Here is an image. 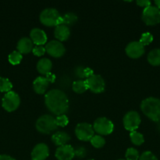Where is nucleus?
Instances as JSON below:
<instances>
[{"instance_id":"f257e3e1","label":"nucleus","mask_w":160,"mask_h":160,"mask_svg":"<svg viewBox=\"0 0 160 160\" xmlns=\"http://www.w3.org/2000/svg\"><path fill=\"white\" fill-rule=\"evenodd\" d=\"M45 105L50 112L56 116L65 114L69 107L67 96L63 91L52 89L45 95Z\"/></svg>"},{"instance_id":"f03ea898","label":"nucleus","mask_w":160,"mask_h":160,"mask_svg":"<svg viewBox=\"0 0 160 160\" xmlns=\"http://www.w3.org/2000/svg\"><path fill=\"white\" fill-rule=\"evenodd\" d=\"M141 109L143 113L152 121L160 120V99L155 97H148L141 102Z\"/></svg>"},{"instance_id":"7ed1b4c3","label":"nucleus","mask_w":160,"mask_h":160,"mask_svg":"<svg viewBox=\"0 0 160 160\" xmlns=\"http://www.w3.org/2000/svg\"><path fill=\"white\" fill-rule=\"evenodd\" d=\"M35 128L39 133L44 134H49L54 131L57 128L55 122V118L51 115L41 116L39 117L35 123Z\"/></svg>"},{"instance_id":"20e7f679","label":"nucleus","mask_w":160,"mask_h":160,"mask_svg":"<svg viewBox=\"0 0 160 160\" xmlns=\"http://www.w3.org/2000/svg\"><path fill=\"white\" fill-rule=\"evenodd\" d=\"M61 17V14L56 9L47 8L41 12L39 20L41 23L45 26L56 27L59 24Z\"/></svg>"},{"instance_id":"39448f33","label":"nucleus","mask_w":160,"mask_h":160,"mask_svg":"<svg viewBox=\"0 0 160 160\" xmlns=\"http://www.w3.org/2000/svg\"><path fill=\"white\" fill-rule=\"evenodd\" d=\"M93 128L99 135H108L114 131V124L106 117H99L94 121Z\"/></svg>"},{"instance_id":"423d86ee","label":"nucleus","mask_w":160,"mask_h":160,"mask_svg":"<svg viewBox=\"0 0 160 160\" xmlns=\"http://www.w3.org/2000/svg\"><path fill=\"white\" fill-rule=\"evenodd\" d=\"M141 18L144 23L148 26L158 24L160 23V9L156 6H148L144 9Z\"/></svg>"},{"instance_id":"0eeeda50","label":"nucleus","mask_w":160,"mask_h":160,"mask_svg":"<svg viewBox=\"0 0 160 160\" xmlns=\"http://www.w3.org/2000/svg\"><path fill=\"white\" fill-rule=\"evenodd\" d=\"M20 104V96L17 93L15 92H7L3 96V100H2V105L3 107L4 108L5 110L7 112H13L17 108L19 107Z\"/></svg>"},{"instance_id":"6e6552de","label":"nucleus","mask_w":160,"mask_h":160,"mask_svg":"<svg viewBox=\"0 0 160 160\" xmlns=\"http://www.w3.org/2000/svg\"><path fill=\"white\" fill-rule=\"evenodd\" d=\"M75 133L77 138L83 142L90 141V139L94 136V130L93 126L88 123H78L75 127Z\"/></svg>"},{"instance_id":"1a4fd4ad","label":"nucleus","mask_w":160,"mask_h":160,"mask_svg":"<svg viewBox=\"0 0 160 160\" xmlns=\"http://www.w3.org/2000/svg\"><path fill=\"white\" fill-rule=\"evenodd\" d=\"M141 116L136 111H129L123 117V125L125 130L134 131L139 128L141 124Z\"/></svg>"},{"instance_id":"9d476101","label":"nucleus","mask_w":160,"mask_h":160,"mask_svg":"<svg viewBox=\"0 0 160 160\" xmlns=\"http://www.w3.org/2000/svg\"><path fill=\"white\" fill-rule=\"evenodd\" d=\"M88 89L96 94L101 93L104 91L105 82L104 78L99 74H93L86 80Z\"/></svg>"},{"instance_id":"9b49d317","label":"nucleus","mask_w":160,"mask_h":160,"mask_svg":"<svg viewBox=\"0 0 160 160\" xmlns=\"http://www.w3.org/2000/svg\"><path fill=\"white\" fill-rule=\"evenodd\" d=\"M45 52L48 53L50 56L54 58H60L65 53V47L62 42L57 40L50 41L45 45Z\"/></svg>"},{"instance_id":"f8f14e48","label":"nucleus","mask_w":160,"mask_h":160,"mask_svg":"<svg viewBox=\"0 0 160 160\" xmlns=\"http://www.w3.org/2000/svg\"><path fill=\"white\" fill-rule=\"evenodd\" d=\"M125 53L132 59H138L144 53V46L140 42H131L125 47Z\"/></svg>"},{"instance_id":"ddd939ff","label":"nucleus","mask_w":160,"mask_h":160,"mask_svg":"<svg viewBox=\"0 0 160 160\" xmlns=\"http://www.w3.org/2000/svg\"><path fill=\"white\" fill-rule=\"evenodd\" d=\"M55 156L57 160H72L75 157V150L70 145L67 144L56 148Z\"/></svg>"},{"instance_id":"4468645a","label":"nucleus","mask_w":160,"mask_h":160,"mask_svg":"<svg viewBox=\"0 0 160 160\" xmlns=\"http://www.w3.org/2000/svg\"><path fill=\"white\" fill-rule=\"evenodd\" d=\"M49 155V147L44 143H39L32 149L31 154V160H45Z\"/></svg>"},{"instance_id":"2eb2a0df","label":"nucleus","mask_w":160,"mask_h":160,"mask_svg":"<svg viewBox=\"0 0 160 160\" xmlns=\"http://www.w3.org/2000/svg\"><path fill=\"white\" fill-rule=\"evenodd\" d=\"M30 38L36 45H43L47 42L46 34L40 28H33L30 32Z\"/></svg>"},{"instance_id":"dca6fc26","label":"nucleus","mask_w":160,"mask_h":160,"mask_svg":"<svg viewBox=\"0 0 160 160\" xmlns=\"http://www.w3.org/2000/svg\"><path fill=\"white\" fill-rule=\"evenodd\" d=\"M50 82L45 77H38L33 81V88L39 95H43L45 93Z\"/></svg>"},{"instance_id":"f3484780","label":"nucleus","mask_w":160,"mask_h":160,"mask_svg":"<svg viewBox=\"0 0 160 160\" xmlns=\"http://www.w3.org/2000/svg\"><path fill=\"white\" fill-rule=\"evenodd\" d=\"M71 34L70 28L64 24H60L55 27L54 36L59 42H65L69 38Z\"/></svg>"},{"instance_id":"a211bd4d","label":"nucleus","mask_w":160,"mask_h":160,"mask_svg":"<svg viewBox=\"0 0 160 160\" xmlns=\"http://www.w3.org/2000/svg\"><path fill=\"white\" fill-rule=\"evenodd\" d=\"M34 48V44L30 38H22L17 42V51L21 54H28L30 52H32Z\"/></svg>"},{"instance_id":"6ab92c4d","label":"nucleus","mask_w":160,"mask_h":160,"mask_svg":"<svg viewBox=\"0 0 160 160\" xmlns=\"http://www.w3.org/2000/svg\"><path fill=\"white\" fill-rule=\"evenodd\" d=\"M51 139L55 145L60 147L67 145V142L71 140V137L67 133L64 131H56L53 134Z\"/></svg>"},{"instance_id":"aec40b11","label":"nucleus","mask_w":160,"mask_h":160,"mask_svg":"<svg viewBox=\"0 0 160 160\" xmlns=\"http://www.w3.org/2000/svg\"><path fill=\"white\" fill-rule=\"evenodd\" d=\"M52 67H53V64H52L50 59H47V58H42L38 62L37 65H36V69L40 74L46 75L47 73H50Z\"/></svg>"},{"instance_id":"412c9836","label":"nucleus","mask_w":160,"mask_h":160,"mask_svg":"<svg viewBox=\"0 0 160 160\" xmlns=\"http://www.w3.org/2000/svg\"><path fill=\"white\" fill-rule=\"evenodd\" d=\"M77 20H78V17L75 13H73V12H67V13L64 14V16H61L58 25L64 24L69 28L70 26L75 24Z\"/></svg>"},{"instance_id":"4be33fe9","label":"nucleus","mask_w":160,"mask_h":160,"mask_svg":"<svg viewBox=\"0 0 160 160\" xmlns=\"http://www.w3.org/2000/svg\"><path fill=\"white\" fill-rule=\"evenodd\" d=\"M147 61L152 66L160 65V48H155L152 50L147 55Z\"/></svg>"},{"instance_id":"5701e85b","label":"nucleus","mask_w":160,"mask_h":160,"mask_svg":"<svg viewBox=\"0 0 160 160\" xmlns=\"http://www.w3.org/2000/svg\"><path fill=\"white\" fill-rule=\"evenodd\" d=\"M72 90L74 92L77 94H83L88 90V86L86 81L78 80V81H74L72 84Z\"/></svg>"},{"instance_id":"b1692460","label":"nucleus","mask_w":160,"mask_h":160,"mask_svg":"<svg viewBox=\"0 0 160 160\" xmlns=\"http://www.w3.org/2000/svg\"><path fill=\"white\" fill-rule=\"evenodd\" d=\"M130 138L132 143L135 145H137V146L141 145L144 142V136H143V134L137 132L136 131L130 132Z\"/></svg>"},{"instance_id":"393cba45","label":"nucleus","mask_w":160,"mask_h":160,"mask_svg":"<svg viewBox=\"0 0 160 160\" xmlns=\"http://www.w3.org/2000/svg\"><path fill=\"white\" fill-rule=\"evenodd\" d=\"M105 139L102 136L97 134V135H94L92 138L90 139V143L94 148H100L104 146L105 145Z\"/></svg>"},{"instance_id":"a878e982","label":"nucleus","mask_w":160,"mask_h":160,"mask_svg":"<svg viewBox=\"0 0 160 160\" xmlns=\"http://www.w3.org/2000/svg\"><path fill=\"white\" fill-rule=\"evenodd\" d=\"M23 56H22L21 53L19 52L18 51H13L8 56V59L9 62H10L12 65H17L21 62Z\"/></svg>"},{"instance_id":"bb28decb","label":"nucleus","mask_w":160,"mask_h":160,"mask_svg":"<svg viewBox=\"0 0 160 160\" xmlns=\"http://www.w3.org/2000/svg\"><path fill=\"white\" fill-rule=\"evenodd\" d=\"M12 88L13 84L9 79L5 78H0V92L7 93V92H10Z\"/></svg>"},{"instance_id":"cd10ccee","label":"nucleus","mask_w":160,"mask_h":160,"mask_svg":"<svg viewBox=\"0 0 160 160\" xmlns=\"http://www.w3.org/2000/svg\"><path fill=\"white\" fill-rule=\"evenodd\" d=\"M125 160H138L140 155L137 150L134 148H129L125 152Z\"/></svg>"},{"instance_id":"c85d7f7f","label":"nucleus","mask_w":160,"mask_h":160,"mask_svg":"<svg viewBox=\"0 0 160 160\" xmlns=\"http://www.w3.org/2000/svg\"><path fill=\"white\" fill-rule=\"evenodd\" d=\"M55 122H56V124L57 127L64 128V127L67 126L69 121L67 116L65 114H63V115L56 116V117L55 118Z\"/></svg>"},{"instance_id":"c756f323","label":"nucleus","mask_w":160,"mask_h":160,"mask_svg":"<svg viewBox=\"0 0 160 160\" xmlns=\"http://www.w3.org/2000/svg\"><path fill=\"white\" fill-rule=\"evenodd\" d=\"M152 41H153V35H152L151 33L146 32L142 34L139 42H141V44H142L144 46H145V45H148L149 44L152 43Z\"/></svg>"},{"instance_id":"7c9ffc66","label":"nucleus","mask_w":160,"mask_h":160,"mask_svg":"<svg viewBox=\"0 0 160 160\" xmlns=\"http://www.w3.org/2000/svg\"><path fill=\"white\" fill-rule=\"evenodd\" d=\"M138 160H158L156 156L152 152H144L140 156Z\"/></svg>"},{"instance_id":"2f4dec72","label":"nucleus","mask_w":160,"mask_h":160,"mask_svg":"<svg viewBox=\"0 0 160 160\" xmlns=\"http://www.w3.org/2000/svg\"><path fill=\"white\" fill-rule=\"evenodd\" d=\"M32 52L36 56H42L45 53V48L43 45H36L33 48Z\"/></svg>"},{"instance_id":"473e14b6","label":"nucleus","mask_w":160,"mask_h":160,"mask_svg":"<svg viewBox=\"0 0 160 160\" xmlns=\"http://www.w3.org/2000/svg\"><path fill=\"white\" fill-rule=\"evenodd\" d=\"M86 149L83 147H78L77 149L75 150V156H77L78 157L83 158L86 156Z\"/></svg>"},{"instance_id":"72a5a7b5","label":"nucleus","mask_w":160,"mask_h":160,"mask_svg":"<svg viewBox=\"0 0 160 160\" xmlns=\"http://www.w3.org/2000/svg\"><path fill=\"white\" fill-rule=\"evenodd\" d=\"M136 2L138 6H141V7H143L144 9L152 6L151 5V2L148 1V0H140V1H136Z\"/></svg>"},{"instance_id":"f704fd0d","label":"nucleus","mask_w":160,"mask_h":160,"mask_svg":"<svg viewBox=\"0 0 160 160\" xmlns=\"http://www.w3.org/2000/svg\"><path fill=\"white\" fill-rule=\"evenodd\" d=\"M45 78H46L47 80H48L49 82L53 83V82H54L55 78H56V77H55V75L53 74V73H47L46 75H45Z\"/></svg>"},{"instance_id":"c9c22d12","label":"nucleus","mask_w":160,"mask_h":160,"mask_svg":"<svg viewBox=\"0 0 160 160\" xmlns=\"http://www.w3.org/2000/svg\"><path fill=\"white\" fill-rule=\"evenodd\" d=\"M0 160H15L11 156H8V155H1L0 156Z\"/></svg>"},{"instance_id":"e433bc0d","label":"nucleus","mask_w":160,"mask_h":160,"mask_svg":"<svg viewBox=\"0 0 160 160\" xmlns=\"http://www.w3.org/2000/svg\"><path fill=\"white\" fill-rule=\"evenodd\" d=\"M155 6H156L158 9H160V0H155Z\"/></svg>"},{"instance_id":"4c0bfd02","label":"nucleus","mask_w":160,"mask_h":160,"mask_svg":"<svg viewBox=\"0 0 160 160\" xmlns=\"http://www.w3.org/2000/svg\"><path fill=\"white\" fill-rule=\"evenodd\" d=\"M118 160H125V159H118Z\"/></svg>"},{"instance_id":"58836bf2","label":"nucleus","mask_w":160,"mask_h":160,"mask_svg":"<svg viewBox=\"0 0 160 160\" xmlns=\"http://www.w3.org/2000/svg\"><path fill=\"white\" fill-rule=\"evenodd\" d=\"M88 160H94V159H88Z\"/></svg>"}]
</instances>
